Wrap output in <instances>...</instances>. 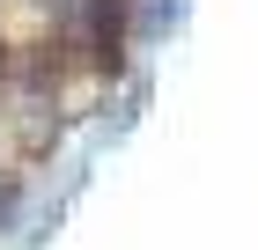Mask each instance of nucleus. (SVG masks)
<instances>
[{"instance_id":"obj_1","label":"nucleus","mask_w":258,"mask_h":250,"mask_svg":"<svg viewBox=\"0 0 258 250\" xmlns=\"http://www.w3.org/2000/svg\"><path fill=\"white\" fill-rule=\"evenodd\" d=\"M8 213H15V184H0V221H8Z\"/></svg>"}]
</instances>
